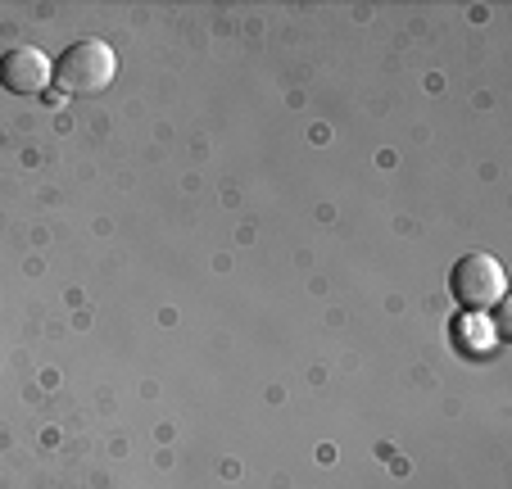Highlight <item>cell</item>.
<instances>
[{
  "label": "cell",
  "instance_id": "cell-2",
  "mask_svg": "<svg viewBox=\"0 0 512 489\" xmlns=\"http://www.w3.org/2000/svg\"><path fill=\"white\" fill-rule=\"evenodd\" d=\"M449 290H454V304L463 313H490V308L503 304L508 295V272L494 254H463L449 272Z\"/></svg>",
  "mask_w": 512,
  "mask_h": 489
},
{
  "label": "cell",
  "instance_id": "cell-3",
  "mask_svg": "<svg viewBox=\"0 0 512 489\" xmlns=\"http://www.w3.org/2000/svg\"><path fill=\"white\" fill-rule=\"evenodd\" d=\"M55 82V64L37 46H14L0 55V87L10 96H41Z\"/></svg>",
  "mask_w": 512,
  "mask_h": 489
},
{
  "label": "cell",
  "instance_id": "cell-1",
  "mask_svg": "<svg viewBox=\"0 0 512 489\" xmlns=\"http://www.w3.org/2000/svg\"><path fill=\"white\" fill-rule=\"evenodd\" d=\"M114 77H118L114 46H105V41H96V37L68 46L64 55L55 59V82L68 96H100V91L114 87Z\"/></svg>",
  "mask_w": 512,
  "mask_h": 489
}]
</instances>
